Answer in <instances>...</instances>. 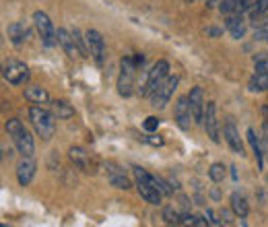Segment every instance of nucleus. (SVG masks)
I'll list each match as a JSON object with an SVG mask.
<instances>
[{
    "label": "nucleus",
    "mask_w": 268,
    "mask_h": 227,
    "mask_svg": "<svg viewBox=\"0 0 268 227\" xmlns=\"http://www.w3.org/2000/svg\"><path fill=\"white\" fill-rule=\"evenodd\" d=\"M5 128H7L9 137L13 139L17 151H19L23 157H33V153H35V143H33L31 133H29L27 128H25V124H23L19 118H11V120H7Z\"/></svg>",
    "instance_id": "f257e3e1"
},
{
    "label": "nucleus",
    "mask_w": 268,
    "mask_h": 227,
    "mask_svg": "<svg viewBox=\"0 0 268 227\" xmlns=\"http://www.w3.org/2000/svg\"><path fill=\"white\" fill-rule=\"evenodd\" d=\"M29 122H31L33 131L37 133V137L42 141H50L56 133V116L54 112L42 108V106H31L29 108Z\"/></svg>",
    "instance_id": "f03ea898"
},
{
    "label": "nucleus",
    "mask_w": 268,
    "mask_h": 227,
    "mask_svg": "<svg viewBox=\"0 0 268 227\" xmlns=\"http://www.w3.org/2000/svg\"><path fill=\"white\" fill-rule=\"evenodd\" d=\"M142 67V56H126L120 62V77H118V93L122 97H130L134 93L136 71Z\"/></svg>",
    "instance_id": "7ed1b4c3"
},
{
    "label": "nucleus",
    "mask_w": 268,
    "mask_h": 227,
    "mask_svg": "<svg viewBox=\"0 0 268 227\" xmlns=\"http://www.w3.org/2000/svg\"><path fill=\"white\" fill-rule=\"evenodd\" d=\"M132 172H134V176H136V190H138L140 197H142L148 205H161L163 194H161L159 188H157V176L148 174V172L142 170L140 166H134Z\"/></svg>",
    "instance_id": "20e7f679"
},
{
    "label": "nucleus",
    "mask_w": 268,
    "mask_h": 227,
    "mask_svg": "<svg viewBox=\"0 0 268 227\" xmlns=\"http://www.w3.org/2000/svg\"><path fill=\"white\" fill-rule=\"evenodd\" d=\"M167 77H169V62L167 60H157L151 67V71H146V83H144L142 95L151 97Z\"/></svg>",
    "instance_id": "39448f33"
},
{
    "label": "nucleus",
    "mask_w": 268,
    "mask_h": 227,
    "mask_svg": "<svg viewBox=\"0 0 268 227\" xmlns=\"http://www.w3.org/2000/svg\"><path fill=\"white\" fill-rule=\"evenodd\" d=\"M177 85H180V77H177V75H169V77L159 85V89L151 95V106H153L155 110H163V108L169 104V100L173 97Z\"/></svg>",
    "instance_id": "423d86ee"
},
{
    "label": "nucleus",
    "mask_w": 268,
    "mask_h": 227,
    "mask_svg": "<svg viewBox=\"0 0 268 227\" xmlns=\"http://www.w3.org/2000/svg\"><path fill=\"white\" fill-rule=\"evenodd\" d=\"M33 25L37 29V34L42 38V44L46 48H54L58 44V36H56V29H54V23L50 21V17L44 13V11H35L33 13Z\"/></svg>",
    "instance_id": "0eeeda50"
},
{
    "label": "nucleus",
    "mask_w": 268,
    "mask_h": 227,
    "mask_svg": "<svg viewBox=\"0 0 268 227\" xmlns=\"http://www.w3.org/2000/svg\"><path fill=\"white\" fill-rule=\"evenodd\" d=\"M3 77L11 85H25L29 81V77H31V73H29V67H27L25 62H21V60H9L5 64V69H3Z\"/></svg>",
    "instance_id": "6e6552de"
},
{
    "label": "nucleus",
    "mask_w": 268,
    "mask_h": 227,
    "mask_svg": "<svg viewBox=\"0 0 268 227\" xmlns=\"http://www.w3.org/2000/svg\"><path fill=\"white\" fill-rule=\"evenodd\" d=\"M202 126H204V131H206V137H208V139H211L213 143H221L219 120H217V104H215V102H206Z\"/></svg>",
    "instance_id": "1a4fd4ad"
},
{
    "label": "nucleus",
    "mask_w": 268,
    "mask_h": 227,
    "mask_svg": "<svg viewBox=\"0 0 268 227\" xmlns=\"http://www.w3.org/2000/svg\"><path fill=\"white\" fill-rule=\"evenodd\" d=\"M85 38H87V46H89V54L93 56V60L99 64H103V60H105V40H103V36L99 34L97 29H89L87 34H85Z\"/></svg>",
    "instance_id": "9d476101"
},
{
    "label": "nucleus",
    "mask_w": 268,
    "mask_h": 227,
    "mask_svg": "<svg viewBox=\"0 0 268 227\" xmlns=\"http://www.w3.org/2000/svg\"><path fill=\"white\" fill-rule=\"evenodd\" d=\"M68 157H70V161H72V164H74V166H76L81 172H85V174H93V172L97 170L93 155H91V153H87L83 147H70V151H68Z\"/></svg>",
    "instance_id": "9b49d317"
},
{
    "label": "nucleus",
    "mask_w": 268,
    "mask_h": 227,
    "mask_svg": "<svg viewBox=\"0 0 268 227\" xmlns=\"http://www.w3.org/2000/svg\"><path fill=\"white\" fill-rule=\"evenodd\" d=\"M173 116H175V124L180 126L182 131H190V126H192V122H194V116H192V108H190L188 95H186V97H180V100L175 102Z\"/></svg>",
    "instance_id": "f8f14e48"
},
{
    "label": "nucleus",
    "mask_w": 268,
    "mask_h": 227,
    "mask_svg": "<svg viewBox=\"0 0 268 227\" xmlns=\"http://www.w3.org/2000/svg\"><path fill=\"white\" fill-rule=\"evenodd\" d=\"M223 135H225V141H227V145L231 147L233 153H237V155H246L244 141H242L240 131H237V126H235L233 120H227V122H225V126H223Z\"/></svg>",
    "instance_id": "ddd939ff"
},
{
    "label": "nucleus",
    "mask_w": 268,
    "mask_h": 227,
    "mask_svg": "<svg viewBox=\"0 0 268 227\" xmlns=\"http://www.w3.org/2000/svg\"><path fill=\"white\" fill-rule=\"evenodd\" d=\"M188 100H190V108H192L194 122H196V124H202V122H204V108H206L202 87H192L190 93H188Z\"/></svg>",
    "instance_id": "4468645a"
},
{
    "label": "nucleus",
    "mask_w": 268,
    "mask_h": 227,
    "mask_svg": "<svg viewBox=\"0 0 268 227\" xmlns=\"http://www.w3.org/2000/svg\"><path fill=\"white\" fill-rule=\"evenodd\" d=\"M35 172H37V166L31 157H23L17 166V180L21 186H29L35 178Z\"/></svg>",
    "instance_id": "2eb2a0df"
},
{
    "label": "nucleus",
    "mask_w": 268,
    "mask_h": 227,
    "mask_svg": "<svg viewBox=\"0 0 268 227\" xmlns=\"http://www.w3.org/2000/svg\"><path fill=\"white\" fill-rule=\"evenodd\" d=\"M105 168H107V180H109L111 186L120 188V190H130V188H132V182H130V178L124 174L122 168H118L116 164H107Z\"/></svg>",
    "instance_id": "dca6fc26"
},
{
    "label": "nucleus",
    "mask_w": 268,
    "mask_h": 227,
    "mask_svg": "<svg viewBox=\"0 0 268 227\" xmlns=\"http://www.w3.org/2000/svg\"><path fill=\"white\" fill-rule=\"evenodd\" d=\"M7 34H9V40H11L15 46H21L23 42H27L29 34H31V29H29V25H27L25 21H17V23L9 25Z\"/></svg>",
    "instance_id": "f3484780"
},
{
    "label": "nucleus",
    "mask_w": 268,
    "mask_h": 227,
    "mask_svg": "<svg viewBox=\"0 0 268 227\" xmlns=\"http://www.w3.org/2000/svg\"><path fill=\"white\" fill-rule=\"evenodd\" d=\"M56 36H58V44L62 46V50H64V54H66L68 58L79 56V50H76V44H74V40H72V34H70V31H66L64 27H60V29H56Z\"/></svg>",
    "instance_id": "a211bd4d"
},
{
    "label": "nucleus",
    "mask_w": 268,
    "mask_h": 227,
    "mask_svg": "<svg viewBox=\"0 0 268 227\" xmlns=\"http://www.w3.org/2000/svg\"><path fill=\"white\" fill-rule=\"evenodd\" d=\"M25 100L29 102V104H48L50 102V93L44 89V87H40V85H27L25 87Z\"/></svg>",
    "instance_id": "6ab92c4d"
},
{
    "label": "nucleus",
    "mask_w": 268,
    "mask_h": 227,
    "mask_svg": "<svg viewBox=\"0 0 268 227\" xmlns=\"http://www.w3.org/2000/svg\"><path fill=\"white\" fill-rule=\"evenodd\" d=\"M229 201H231V211H233V215H237L240 219H246V217H248L250 205H248V199L244 197L242 192H233Z\"/></svg>",
    "instance_id": "aec40b11"
},
{
    "label": "nucleus",
    "mask_w": 268,
    "mask_h": 227,
    "mask_svg": "<svg viewBox=\"0 0 268 227\" xmlns=\"http://www.w3.org/2000/svg\"><path fill=\"white\" fill-rule=\"evenodd\" d=\"M50 108H52V112H54V116L58 120H70L74 116V108L68 102H64V100H54L50 104Z\"/></svg>",
    "instance_id": "412c9836"
},
{
    "label": "nucleus",
    "mask_w": 268,
    "mask_h": 227,
    "mask_svg": "<svg viewBox=\"0 0 268 227\" xmlns=\"http://www.w3.org/2000/svg\"><path fill=\"white\" fill-rule=\"evenodd\" d=\"M248 141L252 145V151H254V157H256V164H258V170H264V153H262V145H260V137H256L254 128H248Z\"/></svg>",
    "instance_id": "4be33fe9"
},
{
    "label": "nucleus",
    "mask_w": 268,
    "mask_h": 227,
    "mask_svg": "<svg viewBox=\"0 0 268 227\" xmlns=\"http://www.w3.org/2000/svg\"><path fill=\"white\" fill-rule=\"evenodd\" d=\"M70 34H72V40H74V44H76V50H79V56L81 58H89V56H91V54H89V46H87V38L81 34V31L74 27L72 31H70Z\"/></svg>",
    "instance_id": "5701e85b"
},
{
    "label": "nucleus",
    "mask_w": 268,
    "mask_h": 227,
    "mask_svg": "<svg viewBox=\"0 0 268 227\" xmlns=\"http://www.w3.org/2000/svg\"><path fill=\"white\" fill-rule=\"evenodd\" d=\"M250 89L252 91H268V73H256L250 79Z\"/></svg>",
    "instance_id": "b1692460"
},
{
    "label": "nucleus",
    "mask_w": 268,
    "mask_h": 227,
    "mask_svg": "<svg viewBox=\"0 0 268 227\" xmlns=\"http://www.w3.org/2000/svg\"><path fill=\"white\" fill-rule=\"evenodd\" d=\"M268 15V0H258V3L254 5V9L250 11V17H252V21H256V19H262V17H266Z\"/></svg>",
    "instance_id": "393cba45"
},
{
    "label": "nucleus",
    "mask_w": 268,
    "mask_h": 227,
    "mask_svg": "<svg viewBox=\"0 0 268 227\" xmlns=\"http://www.w3.org/2000/svg\"><path fill=\"white\" fill-rule=\"evenodd\" d=\"M225 174H227V170H225V166L223 164H213L211 166V170H208V176H211V180L213 182H223L225 180Z\"/></svg>",
    "instance_id": "a878e982"
},
{
    "label": "nucleus",
    "mask_w": 268,
    "mask_h": 227,
    "mask_svg": "<svg viewBox=\"0 0 268 227\" xmlns=\"http://www.w3.org/2000/svg\"><path fill=\"white\" fill-rule=\"evenodd\" d=\"M180 217H182V213H177L173 207H165L163 209V219L169 225H180Z\"/></svg>",
    "instance_id": "bb28decb"
},
{
    "label": "nucleus",
    "mask_w": 268,
    "mask_h": 227,
    "mask_svg": "<svg viewBox=\"0 0 268 227\" xmlns=\"http://www.w3.org/2000/svg\"><path fill=\"white\" fill-rule=\"evenodd\" d=\"M242 21H244V15H240V13H229L227 19H225V27L231 31V29H235V27H240Z\"/></svg>",
    "instance_id": "cd10ccee"
},
{
    "label": "nucleus",
    "mask_w": 268,
    "mask_h": 227,
    "mask_svg": "<svg viewBox=\"0 0 268 227\" xmlns=\"http://www.w3.org/2000/svg\"><path fill=\"white\" fill-rule=\"evenodd\" d=\"M144 131L146 133H157V128H159V118H155V116H148L146 120H144Z\"/></svg>",
    "instance_id": "c85d7f7f"
},
{
    "label": "nucleus",
    "mask_w": 268,
    "mask_h": 227,
    "mask_svg": "<svg viewBox=\"0 0 268 227\" xmlns=\"http://www.w3.org/2000/svg\"><path fill=\"white\" fill-rule=\"evenodd\" d=\"M157 188H159V192L163 194V197H171V194H173V190L169 188V184L163 178H159V176H157Z\"/></svg>",
    "instance_id": "c756f323"
},
{
    "label": "nucleus",
    "mask_w": 268,
    "mask_h": 227,
    "mask_svg": "<svg viewBox=\"0 0 268 227\" xmlns=\"http://www.w3.org/2000/svg\"><path fill=\"white\" fill-rule=\"evenodd\" d=\"M204 36L206 38H221L223 36V29L221 27H204Z\"/></svg>",
    "instance_id": "7c9ffc66"
},
{
    "label": "nucleus",
    "mask_w": 268,
    "mask_h": 227,
    "mask_svg": "<svg viewBox=\"0 0 268 227\" xmlns=\"http://www.w3.org/2000/svg\"><path fill=\"white\" fill-rule=\"evenodd\" d=\"M180 225H196V215H192V213H182Z\"/></svg>",
    "instance_id": "2f4dec72"
},
{
    "label": "nucleus",
    "mask_w": 268,
    "mask_h": 227,
    "mask_svg": "<svg viewBox=\"0 0 268 227\" xmlns=\"http://www.w3.org/2000/svg\"><path fill=\"white\" fill-rule=\"evenodd\" d=\"M206 219H208V223H211V225H221L223 223V219H219L213 209H206Z\"/></svg>",
    "instance_id": "473e14b6"
},
{
    "label": "nucleus",
    "mask_w": 268,
    "mask_h": 227,
    "mask_svg": "<svg viewBox=\"0 0 268 227\" xmlns=\"http://www.w3.org/2000/svg\"><path fill=\"white\" fill-rule=\"evenodd\" d=\"M256 73H268V58L256 60Z\"/></svg>",
    "instance_id": "72a5a7b5"
},
{
    "label": "nucleus",
    "mask_w": 268,
    "mask_h": 227,
    "mask_svg": "<svg viewBox=\"0 0 268 227\" xmlns=\"http://www.w3.org/2000/svg\"><path fill=\"white\" fill-rule=\"evenodd\" d=\"M229 34L235 38V40H242L244 38V34H246V29H244V25H240V27H235V29H231Z\"/></svg>",
    "instance_id": "f704fd0d"
},
{
    "label": "nucleus",
    "mask_w": 268,
    "mask_h": 227,
    "mask_svg": "<svg viewBox=\"0 0 268 227\" xmlns=\"http://www.w3.org/2000/svg\"><path fill=\"white\" fill-rule=\"evenodd\" d=\"M146 141L151 143V145H163V139L161 137H155L153 133H151V137H146Z\"/></svg>",
    "instance_id": "c9c22d12"
},
{
    "label": "nucleus",
    "mask_w": 268,
    "mask_h": 227,
    "mask_svg": "<svg viewBox=\"0 0 268 227\" xmlns=\"http://www.w3.org/2000/svg\"><path fill=\"white\" fill-rule=\"evenodd\" d=\"M262 116H264V122L268 124V106H264V108H262Z\"/></svg>",
    "instance_id": "e433bc0d"
},
{
    "label": "nucleus",
    "mask_w": 268,
    "mask_h": 227,
    "mask_svg": "<svg viewBox=\"0 0 268 227\" xmlns=\"http://www.w3.org/2000/svg\"><path fill=\"white\" fill-rule=\"evenodd\" d=\"M221 219H223L225 223H229V221H231V219H229V213H227V211H223V213H221Z\"/></svg>",
    "instance_id": "4c0bfd02"
},
{
    "label": "nucleus",
    "mask_w": 268,
    "mask_h": 227,
    "mask_svg": "<svg viewBox=\"0 0 268 227\" xmlns=\"http://www.w3.org/2000/svg\"><path fill=\"white\" fill-rule=\"evenodd\" d=\"M266 21H268V15H266Z\"/></svg>",
    "instance_id": "58836bf2"
}]
</instances>
